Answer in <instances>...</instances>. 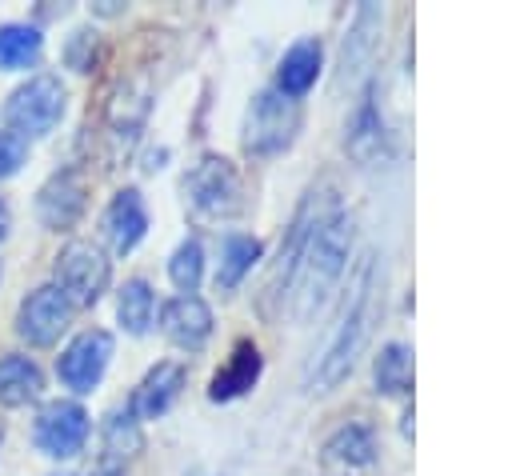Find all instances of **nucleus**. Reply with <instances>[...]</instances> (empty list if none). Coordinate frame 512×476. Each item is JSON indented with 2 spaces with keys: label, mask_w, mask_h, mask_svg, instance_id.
Returning <instances> with one entry per match:
<instances>
[{
  "label": "nucleus",
  "mask_w": 512,
  "mask_h": 476,
  "mask_svg": "<svg viewBox=\"0 0 512 476\" xmlns=\"http://www.w3.org/2000/svg\"><path fill=\"white\" fill-rule=\"evenodd\" d=\"M44 388L40 368L28 356H4L0 360V404L4 408H20L28 400H36Z\"/></svg>",
  "instance_id": "6ab92c4d"
},
{
  "label": "nucleus",
  "mask_w": 512,
  "mask_h": 476,
  "mask_svg": "<svg viewBox=\"0 0 512 476\" xmlns=\"http://www.w3.org/2000/svg\"><path fill=\"white\" fill-rule=\"evenodd\" d=\"M184 200L200 216H232L240 208V172L224 156H200L184 176Z\"/></svg>",
  "instance_id": "39448f33"
},
{
  "label": "nucleus",
  "mask_w": 512,
  "mask_h": 476,
  "mask_svg": "<svg viewBox=\"0 0 512 476\" xmlns=\"http://www.w3.org/2000/svg\"><path fill=\"white\" fill-rule=\"evenodd\" d=\"M212 332V308L200 296H176L164 304V336L180 348L204 344Z\"/></svg>",
  "instance_id": "4468645a"
},
{
  "label": "nucleus",
  "mask_w": 512,
  "mask_h": 476,
  "mask_svg": "<svg viewBox=\"0 0 512 476\" xmlns=\"http://www.w3.org/2000/svg\"><path fill=\"white\" fill-rule=\"evenodd\" d=\"M260 348L252 344V340H244V344H236V352H232V360L212 376V384H208V396L212 400H236V396H244L256 380H260Z\"/></svg>",
  "instance_id": "dca6fc26"
},
{
  "label": "nucleus",
  "mask_w": 512,
  "mask_h": 476,
  "mask_svg": "<svg viewBox=\"0 0 512 476\" xmlns=\"http://www.w3.org/2000/svg\"><path fill=\"white\" fill-rule=\"evenodd\" d=\"M4 232H8V204L0 200V236H4Z\"/></svg>",
  "instance_id": "c85d7f7f"
},
{
  "label": "nucleus",
  "mask_w": 512,
  "mask_h": 476,
  "mask_svg": "<svg viewBox=\"0 0 512 476\" xmlns=\"http://www.w3.org/2000/svg\"><path fill=\"white\" fill-rule=\"evenodd\" d=\"M320 64H324V48H320V40H296V44L280 56V68H276V92H284V96L296 100L300 92H308V88L316 84Z\"/></svg>",
  "instance_id": "2eb2a0df"
},
{
  "label": "nucleus",
  "mask_w": 512,
  "mask_h": 476,
  "mask_svg": "<svg viewBox=\"0 0 512 476\" xmlns=\"http://www.w3.org/2000/svg\"><path fill=\"white\" fill-rule=\"evenodd\" d=\"M68 316H72V304L64 300V292L56 284H44V288H36V292L24 296V304L16 312V332L28 344L44 348V344H56L60 340V332L68 328Z\"/></svg>",
  "instance_id": "1a4fd4ad"
},
{
  "label": "nucleus",
  "mask_w": 512,
  "mask_h": 476,
  "mask_svg": "<svg viewBox=\"0 0 512 476\" xmlns=\"http://www.w3.org/2000/svg\"><path fill=\"white\" fill-rule=\"evenodd\" d=\"M376 292H380L376 288V256L368 252L360 260L352 284H348L344 312H340V320H336V328H332V336H328V344H324V352H320V360L312 368V392H328L352 372V364H356V356H360V348H364V340L372 332Z\"/></svg>",
  "instance_id": "f03ea898"
},
{
  "label": "nucleus",
  "mask_w": 512,
  "mask_h": 476,
  "mask_svg": "<svg viewBox=\"0 0 512 476\" xmlns=\"http://www.w3.org/2000/svg\"><path fill=\"white\" fill-rule=\"evenodd\" d=\"M116 316H120V324L132 332V336H144L148 328H152V320H156V292L148 288V280H128L124 288H120V300H116Z\"/></svg>",
  "instance_id": "412c9836"
},
{
  "label": "nucleus",
  "mask_w": 512,
  "mask_h": 476,
  "mask_svg": "<svg viewBox=\"0 0 512 476\" xmlns=\"http://www.w3.org/2000/svg\"><path fill=\"white\" fill-rule=\"evenodd\" d=\"M108 256L88 244V240H72L60 256H56V288L64 292V300L72 308H88L100 300V292L108 288Z\"/></svg>",
  "instance_id": "20e7f679"
},
{
  "label": "nucleus",
  "mask_w": 512,
  "mask_h": 476,
  "mask_svg": "<svg viewBox=\"0 0 512 476\" xmlns=\"http://www.w3.org/2000/svg\"><path fill=\"white\" fill-rule=\"evenodd\" d=\"M28 156V144L16 136V132H0V180L12 176Z\"/></svg>",
  "instance_id": "bb28decb"
},
{
  "label": "nucleus",
  "mask_w": 512,
  "mask_h": 476,
  "mask_svg": "<svg viewBox=\"0 0 512 476\" xmlns=\"http://www.w3.org/2000/svg\"><path fill=\"white\" fill-rule=\"evenodd\" d=\"M40 56V28L32 24H0V68H28Z\"/></svg>",
  "instance_id": "5701e85b"
},
{
  "label": "nucleus",
  "mask_w": 512,
  "mask_h": 476,
  "mask_svg": "<svg viewBox=\"0 0 512 476\" xmlns=\"http://www.w3.org/2000/svg\"><path fill=\"white\" fill-rule=\"evenodd\" d=\"M96 476H124V472H120V468H116V464H112V460H104V464H100V468H96Z\"/></svg>",
  "instance_id": "cd10ccee"
},
{
  "label": "nucleus",
  "mask_w": 512,
  "mask_h": 476,
  "mask_svg": "<svg viewBox=\"0 0 512 476\" xmlns=\"http://www.w3.org/2000/svg\"><path fill=\"white\" fill-rule=\"evenodd\" d=\"M108 360H112V336H108L104 328H88V332H80V336L60 352L56 372H60V380H64L72 392H92V388L100 384Z\"/></svg>",
  "instance_id": "6e6552de"
},
{
  "label": "nucleus",
  "mask_w": 512,
  "mask_h": 476,
  "mask_svg": "<svg viewBox=\"0 0 512 476\" xmlns=\"http://www.w3.org/2000/svg\"><path fill=\"white\" fill-rule=\"evenodd\" d=\"M148 104H152V84H148V76H136V80H128V84L116 92V100H112V108H108V136H112L120 148H128V144L136 140V132H140L144 116H148Z\"/></svg>",
  "instance_id": "f8f14e48"
},
{
  "label": "nucleus",
  "mask_w": 512,
  "mask_h": 476,
  "mask_svg": "<svg viewBox=\"0 0 512 476\" xmlns=\"http://www.w3.org/2000/svg\"><path fill=\"white\" fill-rule=\"evenodd\" d=\"M104 448H108V456H112V460L132 456V452L140 448V428H136L132 408L112 412V420H108V428H104Z\"/></svg>",
  "instance_id": "a878e982"
},
{
  "label": "nucleus",
  "mask_w": 512,
  "mask_h": 476,
  "mask_svg": "<svg viewBox=\"0 0 512 476\" xmlns=\"http://www.w3.org/2000/svg\"><path fill=\"white\" fill-rule=\"evenodd\" d=\"M64 112V88L56 76H32L24 88L12 92L8 100V124L16 136H44Z\"/></svg>",
  "instance_id": "423d86ee"
},
{
  "label": "nucleus",
  "mask_w": 512,
  "mask_h": 476,
  "mask_svg": "<svg viewBox=\"0 0 512 476\" xmlns=\"http://www.w3.org/2000/svg\"><path fill=\"white\" fill-rule=\"evenodd\" d=\"M36 448L44 456H56V460H68L84 448L88 440V412L76 404V400H52L40 408L36 416Z\"/></svg>",
  "instance_id": "0eeeda50"
},
{
  "label": "nucleus",
  "mask_w": 512,
  "mask_h": 476,
  "mask_svg": "<svg viewBox=\"0 0 512 476\" xmlns=\"http://www.w3.org/2000/svg\"><path fill=\"white\" fill-rule=\"evenodd\" d=\"M180 388H184V364H176V360H160L144 380H140V388H136V396H132V416H144V420H156V416H164L168 412V404L180 396Z\"/></svg>",
  "instance_id": "ddd939ff"
},
{
  "label": "nucleus",
  "mask_w": 512,
  "mask_h": 476,
  "mask_svg": "<svg viewBox=\"0 0 512 476\" xmlns=\"http://www.w3.org/2000/svg\"><path fill=\"white\" fill-rule=\"evenodd\" d=\"M376 456V436L368 424H344L328 436L324 444V460L332 468H344V472H356V468H368Z\"/></svg>",
  "instance_id": "f3484780"
},
{
  "label": "nucleus",
  "mask_w": 512,
  "mask_h": 476,
  "mask_svg": "<svg viewBox=\"0 0 512 476\" xmlns=\"http://www.w3.org/2000/svg\"><path fill=\"white\" fill-rule=\"evenodd\" d=\"M36 212L48 228H68L76 224V216L84 212V176L76 168H64L56 172L44 188H40V200H36Z\"/></svg>",
  "instance_id": "9b49d317"
},
{
  "label": "nucleus",
  "mask_w": 512,
  "mask_h": 476,
  "mask_svg": "<svg viewBox=\"0 0 512 476\" xmlns=\"http://www.w3.org/2000/svg\"><path fill=\"white\" fill-rule=\"evenodd\" d=\"M348 152L360 164H372L384 152V120H380V108L372 104V92L360 100V108H356V116L348 124Z\"/></svg>",
  "instance_id": "a211bd4d"
},
{
  "label": "nucleus",
  "mask_w": 512,
  "mask_h": 476,
  "mask_svg": "<svg viewBox=\"0 0 512 476\" xmlns=\"http://www.w3.org/2000/svg\"><path fill=\"white\" fill-rule=\"evenodd\" d=\"M148 232V208L136 188H120L104 212V236L112 252H132Z\"/></svg>",
  "instance_id": "9d476101"
},
{
  "label": "nucleus",
  "mask_w": 512,
  "mask_h": 476,
  "mask_svg": "<svg viewBox=\"0 0 512 476\" xmlns=\"http://www.w3.org/2000/svg\"><path fill=\"white\" fill-rule=\"evenodd\" d=\"M0 436H4V428H0Z\"/></svg>",
  "instance_id": "c756f323"
},
{
  "label": "nucleus",
  "mask_w": 512,
  "mask_h": 476,
  "mask_svg": "<svg viewBox=\"0 0 512 476\" xmlns=\"http://www.w3.org/2000/svg\"><path fill=\"white\" fill-rule=\"evenodd\" d=\"M256 260H260V240H256V236H240V232H232V236L224 240V256H220L216 284H220V288H236V284L252 272Z\"/></svg>",
  "instance_id": "4be33fe9"
},
{
  "label": "nucleus",
  "mask_w": 512,
  "mask_h": 476,
  "mask_svg": "<svg viewBox=\"0 0 512 476\" xmlns=\"http://www.w3.org/2000/svg\"><path fill=\"white\" fill-rule=\"evenodd\" d=\"M300 128V104L276 88H264L252 96L244 112V148L252 156H276L292 144Z\"/></svg>",
  "instance_id": "7ed1b4c3"
},
{
  "label": "nucleus",
  "mask_w": 512,
  "mask_h": 476,
  "mask_svg": "<svg viewBox=\"0 0 512 476\" xmlns=\"http://www.w3.org/2000/svg\"><path fill=\"white\" fill-rule=\"evenodd\" d=\"M372 380H376V392L384 396H400L412 388V348L392 340L380 348L376 364H372Z\"/></svg>",
  "instance_id": "aec40b11"
},
{
  "label": "nucleus",
  "mask_w": 512,
  "mask_h": 476,
  "mask_svg": "<svg viewBox=\"0 0 512 476\" xmlns=\"http://www.w3.org/2000/svg\"><path fill=\"white\" fill-rule=\"evenodd\" d=\"M352 232H356V220L348 212H328L316 220V228L304 244V256L296 264V276L288 284V296H284V300H292V308H288L292 320H308L328 300V292L336 288V280L348 268Z\"/></svg>",
  "instance_id": "f257e3e1"
},
{
  "label": "nucleus",
  "mask_w": 512,
  "mask_h": 476,
  "mask_svg": "<svg viewBox=\"0 0 512 476\" xmlns=\"http://www.w3.org/2000/svg\"><path fill=\"white\" fill-rule=\"evenodd\" d=\"M168 276H172V284H176L184 296L196 292V284H200V276H204V248H200V240H184V244L172 252Z\"/></svg>",
  "instance_id": "393cba45"
},
{
  "label": "nucleus",
  "mask_w": 512,
  "mask_h": 476,
  "mask_svg": "<svg viewBox=\"0 0 512 476\" xmlns=\"http://www.w3.org/2000/svg\"><path fill=\"white\" fill-rule=\"evenodd\" d=\"M368 32H380V12H376L372 4H360L356 20H352V32H348V40H344V60H340L344 76L360 72V60L368 56V48H372V40H376V36H368Z\"/></svg>",
  "instance_id": "b1692460"
}]
</instances>
